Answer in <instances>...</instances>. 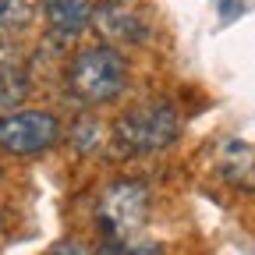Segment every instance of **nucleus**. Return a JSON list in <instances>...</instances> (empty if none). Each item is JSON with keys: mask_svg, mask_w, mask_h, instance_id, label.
Returning a JSON list of instances; mask_svg holds the SVG:
<instances>
[{"mask_svg": "<svg viewBox=\"0 0 255 255\" xmlns=\"http://www.w3.org/2000/svg\"><path fill=\"white\" fill-rule=\"evenodd\" d=\"M60 142V121L50 110L0 114V149L11 156H39Z\"/></svg>", "mask_w": 255, "mask_h": 255, "instance_id": "4", "label": "nucleus"}, {"mask_svg": "<svg viewBox=\"0 0 255 255\" xmlns=\"http://www.w3.org/2000/svg\"><path fill=\"white\" fill-rule=\"evenodd\" d=\"M92 21L100 28V36L110 43H145V36H149L145 14L138 7H131L128 0H103V4H96Z\"/></svg>", "mask_w": 255, "mask_h": 255, "instance_id": "5", "label": "nucleus"}, {"mask_svg": "<svg viewBox=\"0 0 255 255\" xmlns=\"http://www.w3.org/2000/svg\"><path fill=\"white\" fill-rule=\"evenodd\" d=\"M92 0H43V18L57 36H78L92 21Z\"/></svg>", "mask_w": 255, "mask_h": 255, "instance_id": "6", "label": "nucleus"}, {"mask_svg": "<svg viewBox=\"0 0 255 255\" xmlns=\"http://www.w3.org/2000/svg\"><path fill=\"white\" fill-rule=\"evenodd\" d=\"M223 174L234 184L255 188V149L245 145V142H231L223 149Z\"/></svg>", "mask_w": 255, "mask_h": 255, "instance_id": "7", "label": "nucleus"}, {"mask_svg": "<svg viewBox=\"0 0 255 255\" xmlns=\"http://www.w3.org/2000/svg\"><path fill=\"white\" fill-rule=\"evenodd\" d=\"M28 18H32V4H28V0H0V32L25 28Z\"/></svg>", "mask_w": 255, "mask_h": 255, "instance_id": "8", "label": "nucleus"}, {"mask_svg": "<svg viewBox=\"0 0 255 255\" xmlns=\"http://www.w3.org/2000/svg\"><path fill=\"white\" fill-rule=\"evenodd\" d=\"M181 131V117L174 103L167 100H149L131 110H124L114 121V145L124 156H152L174 145Z\"/></svg>", "mask_w": 255, "mask_h": 255, "instance_id": "1", "label": "nucleus"}, {"mask_svg": "<svg viewBox=\"0 0 255 255\" xmlns=\"http://www.w3.org/2000/svg\"><path fill=\"white\" fill-rule=\"evenodd\" d=\"M96 138H100V121L85 117V121L75 124V149H78V152H89V149L96 145Z\"/></svg>", "mask_w": 255, "mask_h": 255, "instance_id": "9", "label": "nucleus"}, {"mask_svg": "<svg viewBox=\"0 0 255 255\" xmlns=\"http://www.w3.org/2000/svg\"><path fill=\"white\" fill-rule=\"evenodd\" d=\"M0 177H4V170H0Z\"/></svg>", "mask_w": 255, "mask_h": 255, "instance_id": "11", "label": "nucleus"}, {"mask_svg": "<svg viewBox=\"0 0 255 255\" xmlns=\"http://www.w3.org/2000/svg\"><path fill=\"white\" fill-rule=\"evenodd\" d=\"M149 220V188L135 177H117L96 202V223L107 241H131Z\"/></svg>", "mask_w": 255, "mask_h": 255, "instance_id": "3", "label": "nucleus"}, {"mask_svg": "<svg viewBox=\"0 0 255 255\" xmlns=\"http://www.w3.org/2000/svg\"><path fill=\"white\" fill-rule=\"evenodd\" d=\"M128 85V60L114 46H85L68 64V92L78 103H110Z\"/></svg>", "mask_w": 255, "mask_h": 255, "instance_id": "2", "label": "nucleus"}, {"mask_svg": "<svg viewBox=\"0 0 255 255\" xmlns=\"http://www.w3.org/2000/svg\"><path fill=\"white\" fill-rule=\"evenodd\" d=\"M46 255H89V248L78 245V241H60V245H53Z\"/></svg>", "mask_w": 255, "mask_h": 255, "instance_id": "10", "label": "nucleus"}]
</instances>
